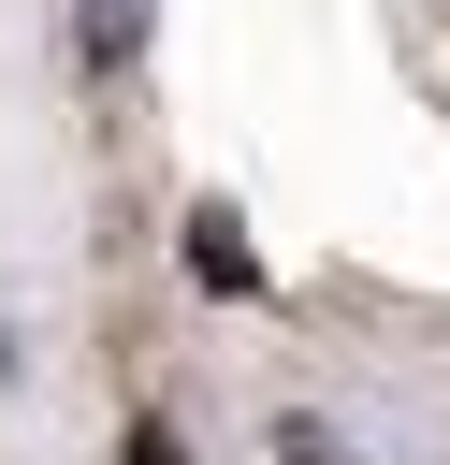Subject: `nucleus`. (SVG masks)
<instances>
[{
  "mask_svg": "<svg viewBox=\"0 0 450 465\" xmlns=\"http://www.w3.org/2000/svg\"><path fill=\"white\" fill-rule=\"evenodd\" d=\"M189 276H203V291H261V262H247V232H232L218 203L189 218Z\"/></svg>",
  "mask_w": 450,
  "mask_h": 465,
  "instance_id": "obj_1",
  "label": "nucleus"
},
{
  "mask_svg": "<svg viewBox=\"0 0 450 465\" xmlns=\"http://www.w3.org/2000/svg\"><path fill=\"white\" fill-rule=\"evenodd\" d=\"M73 29H87V58H102V73H116V58H145V0H87Z\"/></svg>",
  "mask_w": 450,
  "mask_h": 465,
  "instance_id": "obj_2",
  "label": "nucleus"
},
{
  "mask_svg": "<svg viewBox=\"0 0 450 465\" xmlns=\"http://www.w3.org/2000/svg\"><path fill=\"white\" fill-rule=\"evenodd\" d=\"M131 465H189V450H174V436H145V450H131Z\"/></svg>",
  "mask_w": 450,
  "mask_h": 465,
  "instance_id": "obj_3",
  "label": "nucleus"
}]
</instances>
